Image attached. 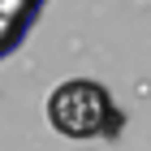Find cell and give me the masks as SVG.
<instances>
[{"instance_id": "1", "label": "cell", "mask_w": 151, "mask_h": 151, "mask_svg": "<svg viewBox=\"0 0 151 151\" xmlns=\"http://www.w3.org/2000/svg\"><path fill=\"white\" fill-rule=\"evenodd\" d=\"M47 116L69 138H95V134H116L121 129V112L112 108L108 91L99 82H86V78L60 82L47 95Z\"/></svg>"}]
</instances>
